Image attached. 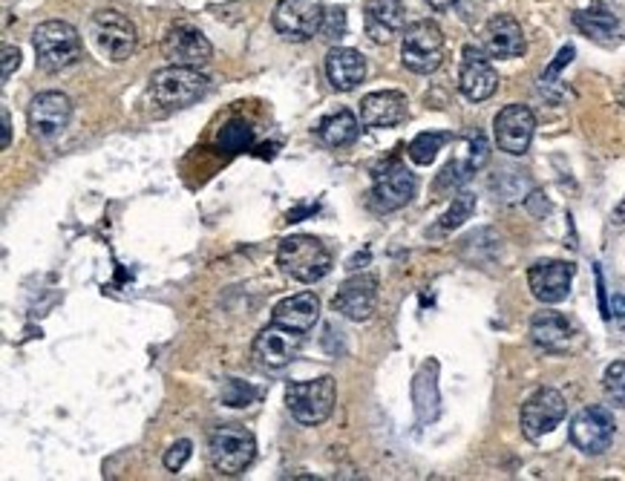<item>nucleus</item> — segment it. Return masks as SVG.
Wrapping results in <instances>:
<instances>
[{
  "label": "nucleus",
  "instance_id": "nucleus-29",
  "mask_svg": "<svg viewBox=\"0 0 625 481\" xmlns=\"http://www.w3.org/2000/svg\"><path fill=\"white\" fill-rule=\"evenodd\" d=\"M473 210H476V194L470 191H462V194L453 196V205L444 210V217L439 222V231L447 233V231H456L458 226H464L467 219L473 217Z\"/></svg>",
  "mask_w": 625,
  "mask_h": 481
},
{
  "label": "nucleus",
  "instance_id": "nucleus-20",
  "mask_svg": "<svg viewBox=\"0 0 625 481\" xmlns=\"http://www.w3.org/2000/svg\"><path fill=\"white\" fill-rule=\"evenodd\" d=\"M407 118V95L398 90H380V93L363 95L361 102V125L370 130L401 125Z\"/></svg>",
  "mask_w": 625,
  "mask_h": 481
},
{
  "label": "nucleus",
  "instance_id": "nucleus-4",
  "mask_svg": "<svg viewBox=\"0 0 625 481\" xmlns=\"http://www.w3.org/2000/svg\"><path fill=\"white\" fill-rule=\"evenodd\" d=\"M338 401V387H334L332 375H320L315 380H300V383H288L286 387V406L306 427H317L329 421Z\"/></svg>",
  "mask_w": 625,
  "mask_h": 481
},
{
  "label": "nucleus",
  "instance_id": "nucleus-37",
  "mask_svg": "<svg viewBox=\"0 0 625 481\" xmlns=\"http://www.w3.org/2000/svg\"><path fill=\"white\" fill-rule=\"evenodd\" d=\"M571 58H573V47H562V49H559V55H556V61L550 64L548 72L542 76V84H550V81H554V78L559 76V70H562V67H568V64H571Z\"/></svg>",
  "mask_w": 625,
  "mask_h": 481
},
{
  "label": "nucleus",
  "instance_id": "nucleus-25",
  "mask_svg": "<svg viewBox=\"0 0 625 481\" xmlns=\"http://www.w3.org/2000/svg\"><path fill=\"white\" fill-rule=\"evenodd\" d=\"M435 375H439V364L427 360L421 366V373L416 375V383H412V401H416L421 424H427V421H433L439 415V383H435Z\"/></svg>",
  "mask_w": 625,
  "mask_h": 481
},
{
  "label": "nucleus",
  "instance_id": "nucleus-12",
  "mask_svg": "<svg viewBox=\"0 0 625 481\" xmlns=\"http://www.w3.org/2000/svg\"><path fill=\"white\" fill-rule=\"evenodd\" d=\"M72 102L70 95L49 90V93H38L32 99L30 110H26V122H30L32 136L38 139H53L64 127L70 125Z\"/></svg>",
  "mask_w": 625,
  "mask_h": 481
},
{
  "label": "nucleus",
  "instance_id": "nucleus-10",
  "mask_svg": "<svg viewBox=\"0 0 625 481\" xmlns=\"http://www.w3.org/2000/svg\"><path fill=\"white\" fill-rule=\"evenodd\" d=\"M565 412H568V404H565L562 392H556L550 387L536 389L522 406V433L531 442H539L542 435L554 433L562 424Z\"/></svg>",
  "mask_w": 625,
  "mask_h": 481
},
{
  "label": "nucleus",
  "instance_id": "nucleus-14",
  "mask_svg": "<svg viewBox=\"0 0 625 481\" xmlns=\"http://www.w3.org/2000/svg\"><path fill=\"white\" fill-rule=\"evenodd\" d=\"M162 55L170 64H179V67H205L214 55L211 41L202 35L200 30H193L188 24L170 26L168 35L162 38Z\"/></svg>",
  "mask_w": 625,
  "mask_h": 481
},
{
  "label": "nucleus",
  "instance_id": "nucleus-41",
  "mask_svg": "<svg viewBox=\"0 0 625 481\" xmlns=\"http://www.w3.org/2000/svg\"><path fill=\"white\" fill-rule=\"evenodd\" d=\"M614 311H617L620 318H625V297H614Z\"/></svg>",
  "mask_w": 625,
  "mask_h": 481
},
{
  "label": "nucleus",
  "instance_id": "nucleus-6",
  "mask_svg": "<svg viewBox=\"0 0 625 481\" xmlns=\"http://www.w3.org/2000/svg\"><path fill=\"white\" fill-rule=\"evenodd\" d=\"M404 67L418 76H430L444 61V32L435 21H416L404 30L401 41Z\"/></svg>",
  "mask_w": 625,
  "mask_h": 481
},
{
  "label": "nucleus",
  "instance_id": "nucleus-2",
  "mask_svg": "<svg viewBox=\"0 0 625 481\" xmlns=\"http://www.w3.org/2000/svg\"><path fill=\"white\" fill-rule=\"evenodd\" d=\"M211 78L202 76L196 67H179V64H170L164 70L154 72L150 78V99H154L159 107L164 110H182L191 107L208 93Z\"/></svg>",
  "mask_w": 625,
  "mask_h": 481
},
{
  "label": "nucleus",
  "instance_id": "nucleus-26",
  "mask_svg": "<svg viewBox=\"0 0 625 481\" xmlns=\"http://www.w3.org/2000/svg\"><path fill=\"white\" fill-rule=\"evenodd\" d=\"M361 133V125H357L355 113L349 110H338V113H329L326 118H320L317 125V136L329 145V148H346L352 141L357 139Z\"/></svg>",
  "mask_w": 625,
  "mask_h": 481
},
{
  "label": "nucleus",
  "instance_id": "nucleus-30",
  "mask_svg": "<svg viewBox=\"0 0 625 481\" xmlns=\"http://www.w3.org/2000/svg\"><path fill=\"white\" fill-rule=\"evenodd\" d=\"M251 141H254V130L248 122H231L219 133V148L228 150V153H242V150L251 148Z\"/></svg>",
  "mask_w": 625,
  "mask_h": 481
},
{
  "label": "nucleus",
  "instance_id": "nucleus-28",
  "mask_svg": "<svg viewBox=\"0 0 625 481\" xmlns=\"http://www.w3.org/2000/svg\"><path fill=\"white\" fill-rule=\"evenodd\" d=\"M450 139H453L450 133H421V136H416L412 145H409V159L416 164H433L435 156L441 153V148H444Z\"/></svg>",
  "mask_w": 625,
  "mask_h": 481
},
{
  "label": "nucleus",
  "instance_id": "nucleus-3",
  "mask_svg": "<svg viewBox=\"0 0 625 481\" xmlns=\"http://www.w3.org/2000/svg\"><path fill=\"white\" fill-rule=\"evenodd\" d=\"M32 47L41 70L61 72L81 58V35L67 21H44L32 32Z\"/></svg>",
  "mask_w": 625,
  "mask_h": 481
},
{
  "label": "nucleus",
  "instance_id": "nucleus-22",
  "mask_svg": "<svg viewBox=\"0 0 625 481\" xmlns=\"http://www.w3.org/2000/svg\"><path fill=\"white\" fill-rule=\"evenodd\" d=\"M525 32L519 26L516 18L496 15L485 26V49L493 58H519L525 53Z\"/></svg>",
  "mask_w": 625,
  "mask_h": 481
},
{
  "label": "nucleus",
  "instance_id": "nucleus-27",
  "mask_svg": "<svg viewBox=\"0 0 625 481\" xmlns=\"http://www.w3.org/2000/svg\"><path fill=\"white\" fill-rule=\"evenodd\" d=\"M573 24L586 32L588 38H611L617 32V18L605 12V9H588V12H577Z\"/></svg>",
  "mask_w": 625,
  "mask_h": 481
},
{
  "label": "nucleus",
  "instance_id": "nucleus-19",
  "mask_svg": "<svg viewBox=\"0 0 625 481\" xmlns=\"http://www.w3.org/2000/svg\"><path fill=\"white\" fill-rule=\"evenodd\" d=\"M363 30L375 44H389L407 30V7L401 0H366Z\"/></svg>",
  "mask_w": 625,
  "mask_h": 481
},
{
  "label": "nucleus",
  "instance_id": "nucleus-9",
  "mask_svg": "<svg viewBox=\"0 0 625 481\" xmlns=\"http://www.w3.org/2000/svg\"><path fill=\"white\" fill-rule=\"evenodd\" d=\"M617 433V421L605 406H586L571 421V444L586 456H602Z\"/></svg>",
  "mask_w": 625,
  "mask_h": 481
},
{
  "label": "nucleus",
  "instance_id": "nucleus-35",
  "mask_svg": "<svg viewBox=\"0 0 625 481\" xmlns=\"http://www.w3.org/2000/svg\"><path fill=\"white\" fill-rule=\"evenodd\" d=\"M191 453H193V444L188 442V438H182V442H177L168 453H164V467H168L170 473H179V470L188 465Z\"/></svg>",
  "mask_w": 625,
  "mask_h": 481
},
{
  "label": "nucleus",
  "instance_id": "nucleus-13",
  "mask_svg": "<svg viewBox=\"0 0 625 481\" xmlns=\"http://www.w3.org/2000/svg\"><path fill=\"white\" fill-rule=\"evenodd\" d=\"M493 133L499 150L510 156H522L531 148L533 133H536V116L525 104H510L496 116Z\"/></svg>",
  "mask_w": 625,
  "mask_h": 481
},
{
  "label": "nucleus",
  "instance_id": "nucleus-33",
  "mask_svg": "<svg viewBox=\"0 0 625 481\" xmlns=\"http://www.w3.org/2000/svg\"><path fill=\"white\" fill-rule=\"evenodd\" d=\"M346 32H349V26H346V9H326V21H323V30H320V38H326V41H340V38H346Z\"/></svg>",
  "mask_w": 625,
  "mask_h": 481
},
{
  "label": "nucleus",
  "instance_id": "nucleus-36",
  "mask_svg": "<svg viewBox=\"0 0 625 481\" xmlns=\"http://www.w3.org/2000/svg\"><path fill=\"white\" fill-rule=\"evenodd\" d=\"M467 159H470L473 171H481L487 164V159H490V145H487V139L481 133L470 136V141H467Z\"/></svg>",
  "mask_w": 625,
  "mask_h": 481
},
{
  "label": "nucleus",
  "instance_id": "nucleus-34",
  "mask_svg": "<svg viewBox=\"0 0 625 481\" xmlns=\"http://www.w3.org/2000/svg\"><path fill=\"white\" fill-rule=\"evenodd\" d=\"M257 398V392L251 387H242L240 380H228V387L223 392V401L228 406H248Z\"/></svg>",
  "mask_w": 625,
  "mask_h": 481
},
{
  "label": "nucleus",
  "instance_id": "nucleus-24",
  "mask_svg": "<svg viewBox=\"0 0 625 481\" xmlns=\"http://www.w3.org/2000/svg\"><path fill=\"white\" fill-rule=\"evenodd\" d=\"M573 329L571 323L565 320V314L559 311H536L531 320V341L542 350L550 352H562L571 346Z\"/></svg>",
  "mask_w": 625,
  "mask_h": 481
},
{
  "label": "nucleus",
  "instance_id": "nucleus-18",
  "mask_svg": "<svg viewBox=\"0 0 625 481\" xmlns=\"http://www.w3.org/2000/svg\"><path fill=\"white\" fill-rule=\"evenodd\" d=\"M458 87H462L464 99H470V102H487L499 90V72L493 70V64L487 61V55L481 49H464Z\"/></svg>",
  "mask_w": 625,
  "mask_h": 481
},
{
  "label": "nucleus",
  "instance_id": "nucleus-15",
  "mask_svg": "<svg viewBox=\"0 0 625 481\" xmlns=\"http://www.w3.org/2000/svg\"><path fill=\"white\" fill-rule=\"evenodd\" d=\"M303 346V334L300 332H292L286 327H277V323H271L269 329L257 334L254 341V364L263 366V369H283L288 366L297 357Z\"/></svg>",
  "mask_w": 625,
  "mask_h": 481
},
{
  "label": "nucleus",
  "instance_id": "nucleus-16",
  "mask_svg": "<svg viewBox=\"0 0 625 481\" xmlns=\"http://www.w3.org/2000/svg\"><path fill=\"white\" fill-rule=\"evenodd\" d=\"M573 283V265L565 260H539L531 265L527 272V286L533 297L545 306L562 304Z\"/></svg>",
  "mask_w": 625,
  "mask_h": 481
},
{
  "label": "nucleus",
  "instance_id": "nucleus-32",
  "mask_svg": "<svg viewBox=\"0 0 625 481\" xmlns=\"http://www.w3.org/2000/svg\"><path fill=\"white\" fill-rule=\"evenodd\" d=\"M602 387H605V396H609L614 404L625 406V360H614V364L605 369Z\"/></svg>",
  "mask_w": 625,
  "mask_h": 481
},
{
  "label": "nucleus",
  "instance_id": "nucleus-17",
  "mask_svg": "<svg viewBox=\"0 0 625 481\" xmlns=\"http://www.w3.org/2000/svg\"><path fill=\"white\" fill-rule=\"evenodd\" d=\"M375 306H378V279L372 274L349 277L334 295V311H340L346 320H355V323L370 320L375 314Z\"/></svg>",
  "mask_w": 625,
  "mask_h": 481
},
{
  "label": "nucleus",
  "instance_id": "nucleus-5",
  "mask_svg": "<svg viewBox=\"0 0 625 481\" xmlns=\"http://www.w3.org/2000/svg\"><path fill=\"white\" fill-rule=\"evenodd\" d=\"M211 465L223 476L246 473L257 456V438L240 424H225L211 435Z\"/></svg>",
  "mask_w": 625,
  "mask_h": 481
},
{
  "label": "nucleus",
  "instance_id": "nucleus-23",
  "mask_svg": "<svg viewBox=\"0 0 625 481\" xmlns=\"http://www.w3.org/2000/svg\"><path fill=\"white\" fill-rule=\"evenodd\" d=\"M326 76H329L334 90L349 93V90H355L357 84H363V78H366V61H363V55L357 53V49L334 47L332 53L326 55Z\"/></svg>",
  "mask_w": 625,
  "mask_h": 481
},
{
  "label": "nucleus",
  "instance_id": "nucleus-31",
  "mask_svg": "<svg viewBox=\"0 0 625 481\" xmlns=\"http://www.w3.org/2000/svg\"><path fill=\"white\" fill-rule=\"evenodd\" d=\"M473 164L470 159H453L450 164H444V171L439 173V179H435V191H458V187L467 182V179L473 176Z\"/></svg>",
  "mask_w": 625,
  "mask_h": 481
},
{
  "label": "nucleus",
  "instance_id": "nucleus-40",
  "mask_svg": "<svg viewBox=\"0 0 625 481\" xmlns=\"http://www.w3.org/2000/svg\"><path fill=\"white\" fill-rule=\"evenodd\" d=\"M430 3V9H435V12H447V9H453L458 3V0H427Z\"/></svg>",
  "mask_w": 625,
  "mask_h": 481
},
{
  "label": "nucleus",
  "instance_id": "nucleus-39",
  "mask_svg": "<svg viewBox=\"0 0 625 481\" xmlns=\"http://www.w3.org/2000/svg\"><path fill=\"white\" fill-rule=\"evenodd\" d=\"M0 116H3V141H0V145L7 150L9 145H12V118H9V110H3Z\"/></svg>",
  "mask_w": 625,
  "mask_h": 481
},
{
  "label": "nucleus",
  "instance_id": "nucleus-21",
  "mask_svg": "<svg viewBox=\"0 0 625 481\" xmlns=\"http://www.w3.org/2000/svg\"><path fill=\"white\" fill-rule=\"evenodd\" d=\"M317 320H320V300L317 295L311 291H300V295L286 297V300H280L271 311V323H277V327H286L292 332H311L317 327Z\"/></svg>",
  "mask_w": 625,
  "mask_h": 481
},
{
  "label": "nucleus",
  "instance_id": "nucleus-7",
  "mask_svg": "<svg viewBox=\"0 0 625 481\" xmlns=\"http://www.w3.org/2000/svg\"><path fill=\"white\" fill-rule=\"evenodd\" d=\"M90 41L104 58L110 61H124L136 49V26L127 15L116 9H99L90 18Z\"/></svg>",
  "mask_w": 625,
  "mask_h": 481
},
{
  "label": "nucleus",
  "instance_id": "nucleus-1",
  "mask_svg": "<svg viewBox=\"0 0 625 481\" xmlns=\"http://www.w3.org/2000/svg\"><path fill=\"white\" fill-rule=\"evenodd\" d=\"M277 265L297 283H317L332 272V251L309 233H294L280 242Z\"/></svg>",
  "mask_w": 625,
  "mask_h": 481
},
{
  "label": "nucleus",
  "instance_id": "nucleus-11",
  "mask_svg": "<svg viewBox=\"0 0 625 481\" xmlns=\"http://www.w3.org/2000/svg\"><path fill=\"white\" fill-rule=\"evenodd\" d=\"M416 191V173L404 168V164H393V168H386L375 176V185L370 191V205L378 214H393V210H401L404 205L412 203Z\"/></svg>",
  "mask_w": 625,
  "mask_h": 481
},
{
  "label": "nucleus",
  "instance_id": "nucleus-42",
  "mask_svg": "<svg viewBox=\"0 0 625 481\" xmlns=\"http://www.w3.org/2000/svg\"><path fill=\"white\" fill-rule=\"evenodd\" d=\"M614 219H617V222H625V199L617 205V210H614Z\"/></svg>",
  "mask_w": 625,
  "mask_h": 481
},
{
  "label": "nucleus",
  "instance_id": "nucleus-38",
  "mask_svg": "<svg viewBox=\"0 0 625 481\" xmlns=\"http://www.w3.org/2000/svg\"><path fill=\"white\" fill-rule=\"evenodd\" d=\"M21 67V49L18 47H3V81H9L12 78V72Z\"/></svg>",
  "mask_w": 625,
  "mask_h": 481
},
{
  "label": "nucleus",
  "instance_id": "nucleus-8",
  "mask_svg": "<svg viewBox=\"0 0 625 481\" xmlns=\"http://www.w3.org/2000/svg\"><path fill=\"white\" fill-rule=\"evenodd\" d=\"M326 21L323 0H280L274 9V30L286 41H303L320 35Z\"/></svg>",
  "mask_w": 625,
  "mask_h": 481
}]
</instances>
